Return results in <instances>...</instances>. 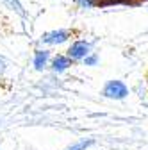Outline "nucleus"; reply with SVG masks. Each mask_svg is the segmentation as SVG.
I'll use <instances>...</instances> for the list:
<instances>
[{
	"mask_svg": "<svg viewBox=\"0 0 148 150\" xmlns=\"http://www.w3.org/2000/svg\"><path fill=\"white\" fill-rule=\"evenodd\" d=\"M91 48H93V45H91L89 41H86V40H75L70 45V48L66 50V55L73 63L84 61V57H87V55L91 54Z\"/></svg>",
	"mask_w": 148,
	"mask_h": 150,
	"instance_id": "obj_1",
	"label": "nucleus"
},
{
	"mask_svg": "<svg viewBox=\"0 0 148 150\" xmlns=\"http://www.w3.org/2000/svg\"><path fill=\"white\" fill-rule=\"evenodd\" d=\"M102 95L111 100H123L128 95V88L123 81H109L102 89Z\"/></svg>",
	"mask_w": 148,
	"mask_h": 150,
	"instance_id": "obj_2",
	"label": "nucleus"
},
{
	"mask_svg": "<svg viewBox=\"0 0 148 150\" xmlns=\"http://www.w3.org/2000/svg\"><path fill=\"white\" fill-rule=\"evenodd\" d=\"M70 38H71V30H68V29H55V30L45 32L41 36V43L43 45H50V47L63 45V43H66L70 40Z\"/></svg>",
	"mask_w": 148,
	"mask_h": 150,
	"instance_id": "obj_3",
	"label": "nucleus"
},
{
	"mask_svg": "<svg viewBox=\"0 0 148 150\" xmlns=\"http://www.w3.org/2000/svg\"><path fill=\"white\" fill-rule=\"evenodd\" d=\"M71 64H73V61L68 57L66 54H57V55H54V57L50 59V68H52V71H55V73L66 71Z\"/></svg>",
	"mask_w": 148,
	"mask_h": 150,
	"instance_id": "obj_4",
	"label": "nucleus"
},
{
	"mask_svg": "<svg viewBox=\"0 0 148 150\" xmlns=\"http://www.w3.org/2000/svg\"><path fill=\"white\" fill-rule=\"evenodd\" d=\"M50 59H52V57H50V52H48V50H45V48H43V50H41V48L36 50V52H34V61H32V63H34V68L38 70V71H43L45 68L50 66Z\"/></svg>",
	"mask_w": 148,
	"mask_h": 150,
	"instance_id": "obj_5",
	"label": "nucleus"
},
{
	"mask_svg": "<svg viewBox=\"0 0 148 150\" xmlns=\"http://www.w3.org/2000/svg\"><path fill=\"white\" fill-rule=\"evenodd\" d=\"M2 2L9 7V9H13L14 13H18V14H23V6H22V2L20 0H2Z\"/></svg>",
	"mask_w": 148,
	"mask_h": 150,
	"instance_id": "obj_6",
	"label": "nucleus"
},
{
	"mask_svg": "<svg viewBox=\"0 0 148 150\" xmlns=\"http://www.w3.org/2000/svg\"><path fill=\"white\" fill-rule=\"evenodd\" d=\"M102 4V0H77V6L80 9H93Z\"/></svg>",
	"mask_w": 148,
	"mask_h": 150,
	"instance_id": "obj_7",
	"label": "nucleus"
},
{
	"mask_svg": "<svg viewBox=\"0 0 148 150\" xmlns=\"http://www.w3.org/2000/svg\"><path fill=\"white\" fill-rule=\"evenodd\" d=\"M93 145V139H82V141H77V143H73L71 146H68L66 150H86L87 146Z\"/></svg>",
	"mask_w": 148,
	"mask_h": 150,
	"instance_id": "obj_8",
	"label": "nucleus"
},
{
	"mask_svg": "<svg viewBox=\"0 0 148 150\" xmlns=\"http://www.w3.org/2000/svg\"><path fill=\"white\" fill-rule=\"evenodd\" d=\"M82 63H84L86 66H97V63H98V55L91 52L87 57H84V61H82Z\"/></svg>",
	"mask_w": 148,
	"mask_h": 150,
	"instance_id": "obj_9",
	"label": "nucleus"
},
{
	"mask_svg": "<svg viewBox=\"0 0 148 150\" xmlns=\"http://www.w3.org/2000/svg\"><path fill=\"white\" fill-rule=\"evenodd\" d=\"M116 2H121V0H102V4H116Z\"/></svg>",
	"mask_w": 148,
	"mask_h": 150,
	"instance_id": "obj_10",
	"label": "nucleus"
},
{
	"mask_svg": "<svg viewBox=\"0 0 148 150\" xmlns=\"http://www.w3.org/2000/svg\"><path fill=\"white\" fill-rule=\"evenodd\" d=\"M4 70V66H2V61H0V71H2Z\"/></svg>",
	"mask_w": 148,
	"mask_h": 150,
	"instance_id": "obj_11",
	"label": "nucleus"
}]
</instances>
